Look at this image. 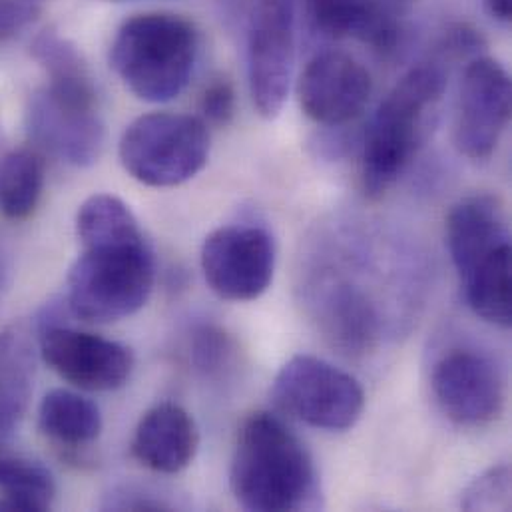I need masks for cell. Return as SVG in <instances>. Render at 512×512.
<instances>
[{"mask_svg":"<svg viewBox=\"0 0 512 512\" xmlns=\"http://www.w3.org/2000/svg\"><path fill=\"white\" fill-rule=\"evenodd\" d=\"M40 16V4L32 0H0V42L26 30Z\"/></svg>","mask_w":512,"mask_h":512,"instance_id":"26","label":"cell"},{"mask_svg":"<svg viewBox=\"0 0 512 512\" xmlns=\"http://www.w3.org/2000/svg\"><path fill=\"white\" fill-rule=\"evenodd\" d=\"M485 10L491 18L501 24H509L512 20V0H483Z\"/></svg>","mask_w":512,"mask_h":512,"instance_id":"27","label":"cell"},{"mask_svg":"<svg viewBox=\"0 0 512 512\" xmlns=\"http://www.w3.org/2000/svg\"><path fill=\"white\" fill-rule=\"evenodd\" d=\"M204 118L214 126H228L236 114V92L230 80H214L202 94Z\"/></svg>","mask_w":512,"mask_h":512,"instance_id":"25","label":"cell"},{"mask_svg":"<svg viewBox=\"0 0 512 512\" xmlns=\"http://www.w3.org/2000/svg\"><path fill=\"white\" fill-rule=\"evenodd\" d=\"M511 244L481 259L461 281L469 307L487 323L509 327L512 321Z\"/></svg>","mask_w":512,"mask_h":512,"instance_id":"19","label":"cell"},{"mask_svg":"<svg viewBox=\"0 0 512 512\" xmlns=\"http://www.w3.org/2000/svg\"><path fill=\"white\" fill-rule=\"evenodd\" d=\"M230 487L248 511H301L317 503V471L307 447L267 411L252 413L240 427Z\"/></svg>","mask_w":512,"mask_h":512,"instance_id":"1","label":"cell"},{"mask_svg":"<svg viewBox=\"0 0 512 512\" xmlns=\"http://www.w3.org/2000/svg\"><path fill=\"white\" fill-rule=\"evenodd\" d=\"M32 359L14 333H0V441L22 421L32 393Z\"/></svg>","mask_w":512,"mask_h":512,"instance_id":"22","label":"cell"},{"mask_svg":"<svg viewBox=\"0 0 512 512\" xmlns=\"http://www.w3.org/2000/svg\"><path fill=\"white\" fill-rule=\"evenodd\" d=\"M373 80L353 56L327 50L313 56L297 82L303 114L323 126H341L355 120L367 106Z\"/></svg>","mask_w":512,"mask_h":512,"instance_id":"13","label":"cell"},{"mask_svg":"<svg viewBox=\"0 0 512 512\" xmlns=\"http://www.w3.org/2000/svg\"><path fill=\"white\" fill-rule=\"evenodd\" d=\"M30 140L44 152L76 168L98 162L106 142L98 96L90 72L48 78L26 108Z\"/></svg>","mask_w":512,"mask_h":512,"instance_id":"5","label":"cell"},{"mask_svg":"<svg viewBox=\"0 0 512 512\" xmlns=\"http://www.w3.org/2000/svg\"><path fill=\"white\" fill-rule=\"evenodd\" d=\"M230 341L226 333L214 327H204L202 331L196 333L194 339V359L200 369L206 373H216L220 371L228 359H230Z\"/></svg>","mask_w":512,"mask_h":512,"instance_id":"24","label":"cell"},{"mask_svg":"<svg viewBox=\"0 0 512 512\" xmlns=\"http://www.w3.org/2000/svg\"><path fill=\"white\" fill-rule=\"evenodd\" d=\"M44 160L36 150L20 148L0 158V216L12 222L30 218L44 192Z\"/></svg>","mask_w":512,"mask_h":512,"instance_id":"21","label":"cell"},{"mask_svg":"<svg viewBox=\"0 0 512 512\" xmlns=\"http://www.w3.org/2000/svg\"><path fill=\"white\" fill-rule=\"evenodd\" d=\"M315 32L325 38H355L389 52L399 42V24L377 0H305Z\"/></svg>","mask_w":512,"mask_h":512,"instance_id":"16","label":"cell"},{"mask_svg":"<svg viewBox=\"0 0 512 512\" xmlns=\"http://www.w3.org/2000/svg\"><path fill=\"white\" fill-rule=\"evenodd\" d=\"M295 62L293 0H256L248 28V80L257 114H281Z\"/></svg>","mask_w":512,"mask_h":512,"instance_id":"8","label":"cell"},{"mask_svg":"<svg viewBox=\"0 0 512 512\" xmlns=\"http://www.w3.org/2000/svg\"><path fill=\"white\" fill-rule=\"evenodd\" d=\"M56 499L52 473L0 441V511H48Z\"/></svg>","mask_w":512,"mask_h":512,"instance_id":"17","label":"cell"},{"mask_svg":"<svg viewBox=\"0 0 512 512\" xmlns=\"http://www.w3.org/2000/svg\"><path fill=\"white\" fill-rule=\"evenodd\" d=\"M202 271L218 297L254 301L273 279V238L259 226H224L212 232L202 246Z\"/></svg>","mask_w":512,"mask_h":512,"instance_id":"9","label":"cell"},{"mask_svg":"<svg viewBox=\"0 0 512 512\" xmlns=\"http://www.w3.org/2000/svg\"><path fill=\"white\" fill-rule=\"evenodd\" d=\"M198 44V30L188 18L172 12H144L118 28L110 64L136 98L162 104L186 90Z\"/></svg>","mask_w":512,"mask_h":512,"instance_id":"4","label":"cell"},{"mask_svg":"<svg viewBox=\"0 0 512 512\" xmlns=\"http://www.w3.org/2000/svg\"><path fill=\"white\" fill-rule=\"evenodd\" d=\"M42 361L82 391H116L134 369L132 351L96 333L52 325L40 337Z\"/></svg>","mask_w":512,"mask_h":512,"instance_id":"12","label":"cell"},{"mask_svg":"<svg viewBox=\"0 0 512 512\" xmlns=\"http://www.w3.org/2000/svg\"><path fill=\"white\" fill-rule=\"evenodd\" d=\"M200 447L194 417L176 403L152 407L138 423L132 437V455L148 469L162 475L182 473L192 465Z\"/></svg>","mask_w":512,"mask_h":512,"instance_id":"14","label":"cell"},{"mask_svg":"<svg viewBox=\"0 0 512 512\" xmlns=\"http://www.w3.org/2000/svg\"><path fill=\"white\" fill-rule=\"evenodd\" d=\"M32 2H38V4H40V2H42V0H32Z\"/></svg>","mask_w":512,"mask_h":512,"instance_id":"28","label":"cell"},{"mask_svg":"<svg viewBox=\"0 0 512 512\" xmlns=\"http://www.w3.org/2000/svg\"><path fill=\"white\" fill-rule=\"evenodd\" d=\"M323 327L343 353L363 355L375 345L377 313L361 291L343 285L327 299Z\"/></svg>","mask_w":512,"mask_h":512,"instance_id":"20","label":"cell"},{"mask_svg":"<svg viewBox=\"0 0 512 512\" xmlns=\"http://www.w3.org/2000/svg\"><path fill=\"white\" fill-rule=\"evenodd\" d=\"M40 431L66 447H86L102 433V415L96 403L68 391L54 389L44 395L38 407Z\"/></svg>","mask_w":512,"mask_h":512,"instance_id":"18","label":"cell"},{"mask_svg":"<svg viewBox=\"0 0 512 512\" xmlns=\"http://www.w3.org/2000/svg\"><path fill=\"white\" fill-rule=\"evenodd\" d=\"M511 244L505 212L493 196L461 200L447 216V246L461 279L487 256Z\"/></svg>","mask_w":512,"mask_h":512,"instance_id":"15","label":"cell"},{"mask_svg":"<svg viewBox=\"0 0 512 512\" xmlns=\"http://www.w3.org/2000/svg\"><path fill=\"white\" fill-rule=\"evenodd\" d=\"M511 503V471L507 465L493 467L477 477L463 493L461 507L465 511H507Z\"/></svg>","mask_w":512,"mask_h":512,"instance_id":"23","label":"cell"},{"mask_svg":"<svg viewBox=\"0 0 512 512\" xmlns=\"http://www.w3.org/2000/svg\"><path fill=\"white\" fill-rule=\"evenodd\" d=\"M445 88L443 66L425 62L411 68L379 104L361 158L363 190L371 200L383 198L417 156Z\"/></svg>","mask_w":512,"mask_h":512,"instance_id":"3","label":"cell"},{"mask_svg":"<svg viewBox=\"0 0 512 512\" xmlns=\"http://www.w3.org/2000/svg\"><path fill=\"white\" fill-rule=\"evenodd\" d=\"M511 78L505 66L491 56H475L465 68L455 144L471 160H487L511 118Z\"/></svg>","mask_w":512,"mask_h":512,"instance_id":"10","label":"cell"},{"mask_svg":"<svg viewBox=\"0 0 512 512\" xmlns=\"http://www.w3.org/2000/svg\"><path fill=\"white\" fill-rule=\"evenodd\" d=\"M118 154L124 170L140 184L174 188L206 168L210 132L198 116L152 112L124 130Z\"/></svg>","mask_w":512,"mask_h":512,"instance_id":"6","label":"cell"},{"mask_svg":"<svg viewBox=\"0 0 512 512\" xmlns=\"http://www.w3.org/2000/svg\"><path fill=\"white\" fill-rule=\"evenodd\" d=\"M435 399L461 427H485L505 409V379L497 363L473 349L447 353L433 369Z\"/></svg>","mask_w":512,"mask_h":512,"instance_id":"11","label":"cell"},{"mask_svg":"<svg viewBox=\"0 0 512 512\" xmlns=\"http://www.w3.org/2000/svg\"><path fill=\"white\" fill-rule=\"evenodd\" d=\"M82 252L66 279L70 311L90 323H112L138 313L156 281L154 252L142 232L82 242Z\"/></svg>","mask_w":512,"mask_h":512,"instance_id":"2","label":"cell"},{"mask_svg":"<svg viewBox=\"0 0 512 512\" xmlns=\"http://www.w3.org/2000/svg\"><path fill=\"white\" fill-rule=\"evenodd\" d=\"M271 397L285 415L323 431L355 427L365 407L357 379L313 355L291 357L275 375Z\"/></svg>","mask_w":512,"mask_h":512,"instance_id":"7","label":"cell"}]
</instances>
